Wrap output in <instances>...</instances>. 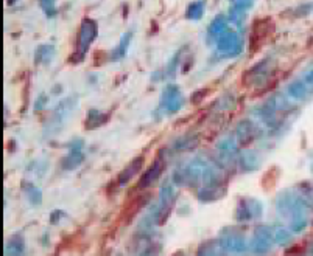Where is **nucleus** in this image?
Segmentation results:
<instances>
[{"mask_svg":"<svg viewBox=\"0 0 313 256\" xmlns=\"http://www.w3.org/2000/svg\"><path fill=\"white\" fill-rule=\"evenodd\" d=\"M97 31H99V26H97L95 20L86 17L81 22L80 33H78V41H77V50H75V53L72 54V58L69 61H72L74 64H78L84 58L87 48L90 47L93 39L97 38Z\"/></svg>","mask_w":313,"mask_h":256,"instance_id":"f257e3e1","label":"nucleus"},{"mask_svg":"<svg viewBox=\"0 0 313 256\" xmlns=\"http://www.w3.org/2000/svg\"><path fill=\"white\" fill-rule=\"evenodd\" d=\"M176 199V188L173 180H167L162 183L161 191H159V204H158V210H156V222L158 223H164L172 211V207L175 204Z\"/></svg>","mask_w":313,"mask_h":256,"instance_id":"f03ea898","label":"nucleus"},{"mask_svg":"<svg viewBox=\"0 0 313 256\" xmlns=\"http://www.w3.org/2000/svg\"><path fill=\"white\" fill-rule=\"evenodd\" d=\"M222 245L225 247V250L228 253H243L248 248V242H246V236L240 229L235 227H226L222 230L220 236Z\"/></svg>","mask_w":313,"mask_h":256,"instance_id":"7ed1b4c3","label":"nucleus"},{"mask_svg":"<svg viewBox=\"0 0 313 256\" xmlns=\"http://www.w3.org/2000/svg\"><path fill=\"white\" fill-rule=\"evenodd\" d=\"M263 213V207L260 201L254 197H240L235 210V219L238 222H246L256 217H260Z\"/></svg>","mask_w":313,"mask_h":256,"instance_id":"20e7f679","label":"nucleus"},{"mask_svg":"<svg viewBox=\"0 0 313 256\" xmlns=\"http://www.w3.org/2000/svg\"><path fill=\"white\" fill-rule=\"evenodd\" d=\"M216 48L223 56H237L242 51V38L235 31H226L218 39Z\"/></svg>","mask_w":313,"mask_h":256,"instance_id":"39448f33","label":"nucleus"},{"mask_svg":"<svg viewBox=\"0 0 313 256\" xmlns=\"http://www.w3.org/2000/svg\"><path fill=\"white\" fill-rule=\"evenodd\" d=\"M273 241H274V236L271 233V229L262 223V225H259L254 230V236L251 239V247H253L254 253L263 254V253L270 251V248L273 245Z\"/></svg>","mask_w":313,"mask_h":256,"instance_id":"423d86ee","label":"nucleus"},{"mask_svg":"<svg viewBox=\"0 0 313 256\" xmlns=\"http://www.w3.org/2000/svg\"><path fill=\"white\" fill-rule=\"evenodd\" d=\"M182 103H184V98L178 86H173V84L167 86L161 98V107L165 109L168 113H175L182 107Z\"/></svg>","mask_w":313,"mask_h":256,"instance_id":"0eeeda50","label":"nucleus"},{"mask_svg":"<svg viewBox=\"0 0 313 256\" xmlns=\"http://www.w3.org/2000/svg\"><path fill=\"white\" fill-rule=\"evenodd\" d=\"M271 69H270V59L260 61L257 66H254L249 72L245 73L243 82L249 84V86H259L263 81H267L270 78Z\"/></svg>","mask_w":313,"mask_h":256,"instance_id":"6e6552de","label":"nucleus"},{"mask_svg":"<svg viewBox=\"0 0 313 256\" xmlns=\"http://www.w3.org/2000/svg\"><path fill=\"white\" fill-rule=\"evenodd\" d=\"M83 141L81 140H75L70 143L69 146V154L62 158V169H66V171H72L75 168H78L81 163H83Z\"/></svg>","mask_w":313,"mask_h":256,"instance_id":"1a4fd4ad","label":"nucleus"},{"mask_svg":"<svg viewBox=\"0 0 313 256\" xmlns=\"http://www.w3.org/2000/svg\"><path fill=\"white\" fill-rule=\"evenodd\" d=\"M162 169H164V158H162V157H158V158H156L154 162L148 166V169L145 171V174L140 177L137 186H139L140 189L153 186L156 182L159 180V177H161V174H162Z\"/></svg>","mask_w":313,"mask_h":256,"instance_id":"9d476101","label":"nucleus"},{"mask_svg":"<svg viewBox=\"0 0 313 256\" xmlns=\"http://www.w3.org/2000/svg\"><path fill=\"white\" fill-rule=\"evenodd\" d=\"M75 104H77L75 98H66V100H62L58 104V107L53 110V115H52V120H50V126H53V129H56L58 124L66 121V118L69 117V113L72 112Z\"/></svg>","mask_w":313,"mask_h":256,"instance_id":"9b49d317","label":"nucleus"},{"mask_svg":"<svg viewBox=\"0 0 313 256\" xmlns=\"http://www.w3.org/2000/svg\"><path fill=\"white\" fill-rule=\"evenodd\" d=\"M226 194V186L225 185H209V186H203L198 189V201L203 204H210L215 202L218 199H222Z\"/></svg>","mask_w":313,"mask_h":256,"instance_id":"f8f14e48","label":"nucleus"},{"mask_svg":"<svg viewBox=\"0 0 313 256\" xmlns=\"http://www.w3.org/2000/svg\"><path fill=\"white\" fill-rule=\"evenodd\" d=\"M257 135V127L253 121L243 120L237 124L235 129V138L240 145H248L249 141H253Z\"/></svg>","mask_w":313,"mask_h":256,"instance_id":"ddd939ff","label":"nucleus"},{"mask_svg":"<svg viewBox=\"0 0 313 256\" xmlns=\"http://www.w3.org/2000/svg\"><path fill=\"white\" fill-rule=\"evenodd\" d=\"M238 165L245 173L256 171L260 166V158L259 154L253 149H245L238 154Z\"/></svg>","mask_w":313,"mask_h":256,"instance_id":"4468645a","label":"nucleus"},{"mask_svg":"<svg viewBox=\"0 0 313 256\" xmlns=\"http://www.w3.org/2000/svg\"><path fill=\"white\" fill-rule=\"evenodd\" d=\"M142 162H143L142 157H136L134 160H131V162L120 171V174H118V177H117V185H118V186L127 185V183L142 169Z\"/></svg>","mask_w":313,"mask_h":256,"instance_id":"2eb2a0df","label":"nucleus"},{"mask_svg":"<svg viewBox=\"0 0 313 256\" xmlns=\"http://www.w3.org/2000/svg\"><path fill=\"white\" fill-rule=\"evenodd\" d=\"M228 251L225 250V247L222 245L220 239H212V241H206L198 247L197 256H225Z\"/></svg>","mask_w":313,"mask_h":256,"instance_id":"dca6fc26","label":"nucleus"},{"mask_svg":"<svg viewBox=\"0 0 313 256\" xmlns=\"http://www.w3.org/2000/svg\"><path fill=\"white\" fill-rule=\"evenodd\" d=\"M23 250H25V241L22 235H11L5 241V248H4L5 256H22Z\"/></svg>","mask_w":313,"mask_h":256,"instance_id":"f3484780","label":"nucleus"},{"mask_svg":"<svg viewBox=\"0 0 313 256\" xmlns=\"http://www.w3.org/2000/svg\"><path fill=\"white\" fill-rule=\"evenodd\" d=\"M22 189H23V193H25V196H27V199H28V202L31 205H41V202H42V191L38 186H35L31 182H23L22 183Z\"/></svg>","mask_w":313,"mask_h":256,"instance_id":"a211bd4d","label":"nucleus"},{"mask_svg":"<svg viewBox=\"0 0 313 256\" xmlns=\"http://www.w3.org/2000/svg\"><path fill=\"white\" fill-rule=\"evenodd\" d=\"M108 121V115L97 110V109H90L87 112V117H86V129H95V127L102 126L103 123Z\"/></svg>","mask_w":313,"mask_h":256,"instance_id":"6ab92c4d","label":"nucleus"},{"mask_svg":"<svg viewBox=\"0 0 313 256\" xmlns=\"http://www.w3.org/2000/svg\"><path fill=\"white\" fill-rule=\"evenodd\" d=\"M53 56H55V47L50 44H45V45L38 47L35 53V61L36 64H49L53 59Z\"/></svg>","mask_w":313,"mask_h":256,"instance_id":"aec40b11","label":"nucleus"},{"mask_svg":"<svg viewBox=\"0 0 313 256\" xmlns=\"http://www.w3.org/2000/svg\"><path fill=\"white\" fill-rule=\"evenodd\" d=\"M131 36H133L131 31H128V33L123 35V38L120 39V42L117 44V47L112 50V56H111V58H112L114 61H118V59H122V58L125 56V53H127V50H128V47H130Z\"/></svg>","mask_w":313,"mask_h":256,"instance_id":"412c9836","label":"nucleus"},{"mask_svg":"<svg viewBox=\"0 0 313 256\" xmlns=\"http://www.w3.org/2000/svg\"><path fill=\"white\" fill-rule=\"evenodd\" d=\"M226 28H228V20H226V16L220 14L216 16L212 23L209 25V33L212 36H222L223 33H226Z\"/></svg>","mask_w":313,"mask_h":256,"instance_id":"4be33fe9","label":"nucleus"},{"mask_svg":"<svg viewBox=\"0 0 313 256\" xmlns=\"http://www.w3.org/2000/svg\"><path fill=\"white\" fill-rule=\"evenodd\" d=\"M203 13H204V2L203 0H197V2L190 4V7L187 8L185 17L190 19V20H198L203 17Z\"/></svg>","mask_w":313,"mask_h":256,"instance_id":"5701e85b","label":"nucleus"},{"mask_svg":"<svg viewBox=\"0 0 313 256\" xmlns=\"http://www.w3.org/2000/svg\"><path fill=\"white\" fill-rule=\"evenodd\" d=\"M216 149L220 151L222 154L225 155H232L237 149V145H235V140L232 137H225L222 138L220 141L216 143Z\"/></svg>","mask_w":313,"mask_h":256,"instance_id":"b1692460","label":"nucleus"},{"mask_svg":"<svg viewBox=\"0 0 313 256\" xmlns=\"http://www.w3.org/2000/svg\"><path fill=\"white\" fill-rule=\"evenodd\" d=\"M270 25L271 22L268 19L265 20H259L256 22V26H254V39H263L268 33H270Z\"/></svg>","mask_w":313,"mask_h":256,"instance_id":"393cba45","label":"nucleus"},{"mask_svg":"<svg viewBox=\"0 0 313 256\" xmlns=\"http://www.w3.org/2000/svg\"><path fill=\"white\" fill-rule=\"evenodd\" d=\"M229 17H231V20H232L235 25L242 26V23H243V20H245V11H243V10H240V8L231 7Z\"/></svg>","mask_w":313,"mask_h":256,"instance_id":"a878e982","label":"nucleus"},{"mask_svg":"<svg viewBox=\"0 0 313 256\" xmlns=\"http://www.w3.org/2000/svg\"><path fill=\"white\" fill-rule=\"evenodd\" d=\"M195 143H197V138H192V137H184V138H181L179 141H176L175 143V148L178 149V151H185V149H190V148H194L195 146Z\"/></svg>","mask_w":313,"mask_h":256,"instance_id":"bb28decb","label":"nucleus"},{"mask_svg":"<svg viewBox=\"0 0 313 256\" xmlns=\"http://www.w3.org/2000/svg\"><path fill=\"white\" fill-rule=\"evenodd\" d=\"M276 171V168H273V169H270L265 176H263V179H262V186H263V189H271L273 188V185L276 183L274 180H276V177H277V173L273 176V173Z\"/></svg>","mask_w":313,"mask_h":256,"instance_id":"cd10ccee","label":"nucleus"},{"mask_svg":"<svg viewBox=\"0 0 313 256\" xmlns=\"http://www.w3.org/2000/svg\"><path fill=\"white\" fill-rule=\"evenodd\" d=\"M290 238H292V233L290 232H287V230H282V229H279L276 233H274V242L276 244H287L288 241H290Z\"/></svg>","mask_w":313,"mask_h":256,"instance_id":"c85d7f7f","label":"nucleus"},{"mask_svg":"<svg viewBox=\"0 0 313 256\" xmlns=\"http://www.w3.org/2000/svg\"><path fill=\"white\" fill-rule=\"evenodd\" d=\"M39 2H41V8L44 10V13H45L49 17L55 16V13H56L55 0H39Z\"/></svg>","mask_w":313,"mask_h":256,"instance_id":"c756f323","label":"nucleus"},{"mask_svg":"<svg viewBox=\"0 0 313 256\" xmlns=\"http://www.w3.org/2000/svg\"><path fill=\"white\" fill-rule=\"evenodd\" d=\"M253 2L254 0H232V7L235 8H240V10H248L253 7Z\"/></svg>","mask_w":313,"mask_h":256,"instance_id":"7c9ffc66","label":"nucleus"},{"mask_svg":"<svg viewBox=\"0 0 313 256\" xmlns=\"http://www.w3.org/2000/svg\"><path fill=\"white\" fill-rule=\"evenodd\" d=\"M61 217H66V213L62 211V210H55V211H52V214H50V223H52V225H56V223L61 222Z\"/></svg>","mask_w":313,"mask_h":256,"instance_id":"2f4dec72","label":"nucleus"},{"mask_svg":"<svg viewBox=\"0 0 313 256\" xmlns=\"http://www.w3.org/2000/svg\"><path fill=\"white\" fill-rule=\"evenodd\" d=\"M179 56H181V51H178L175 56H173V59L170 61V64H168V70H167V73H168V76H173L175 75V70H176V67H178V61H179Z\"/></svg>","mask_w":313,"mask_h":256,"instance_id":"473e14b6","label":"nucleus"},{"mask_svg":"<svg viewBox=\"0 0 313 256\" xmlns=\"http://www.w3.org/2000/svg\"><path fill=\"white\" fill-rule=\"evenodd\" d=\"M288 90H290V95H292V97H295V98L304 97V87L301 84H293V86H290Z\"/></svg>","mask_w":313,"mask_h":256,"instance_id":"72a5a7b5","label":"nucleus"},{"mask_svg":"<svg viewBox=\"0 0 313 256\" xmlns=\"http://www.w3.org/2000/svg\"><path fill=\"white\" fill-rule=\"evenodd\" d=\"M47 95H44V93H41L39 97H38V100L35 101V110H42L44 107H45V104H47Z\"/></svg>","mask_w":313,"mask_h":256,"instance_id":"f704fd0d","label":"nucleus"},{"mask_svg":"<svg viewBox=\"0 0 313 256\" xmlns=\"http://www.w3.org/2000/svg\"><path fill=\"white\" fill-rule=\"evenodd\" d=\"M140 256H159V253H158V250H156L154 247H150V248H147Z\"/></svg>","mask_w":313,"mask_h":256,"instance_id":"c9c22d12","label":"nucleus"},{"mask_svg":"<svg viewBox=\"0 0 313 256\" xmlns=\"http://www.w3.org/2000/svg\"><path fill=\"white\" fill-rule=\"evenodd\" d=\"M206 93H207V90H201V92H198V93H194V97H192V101H194V103H198V101H201V98L204 97Z\"/></svg>","mask_w":313,"mask_h":256,"instance_id":"e433bc0d","label":"nucleus"},{"mask_svg":"<svg viewBox=\"0 0 313 256\" xmlns=\"http://www.w3.org/2000/svg\"><path fill=\"white\" fill-rule=\"evenodd\" d=\"M305 81H307V84H310V86H313V72L307 75V78H305Z\"/></svg>","mask_w":313,"mask_h":256,"instance_id":"4c0bfd02","label":"nucleus"},{"mask_svg":"<svg viewBox=\"0 0 313 256\" xmlns=\"http://www.w3.org/2000/svg\"><path fill=\"white\" fill-rule=\"evenodd\" d=\"M175 256H184V254H181V253H179V254H175Z\"/></svg>","mask_w":313,"mask_h":256,"instance_id":"58836bf2","label":"nucleus"}]
</instances>
